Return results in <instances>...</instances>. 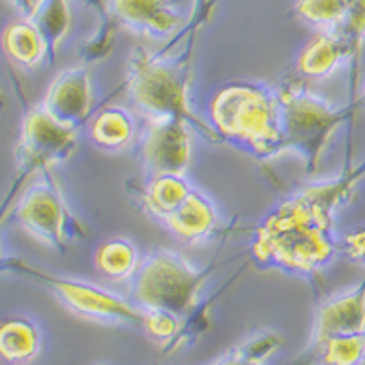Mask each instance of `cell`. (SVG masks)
<instances>
[{
    "label": "cell",
    "mask_w": 365,
    "mask_h": 365,
    "mask_svg": "<svg viewBox=\"0 0 365 365\" xmlns=\"http://www.w3.org/2000/svg\"><path fill=\"white\" fill-rule=\"evenodd\" d=\"M365 178V163L338 178L307 184L279 202L262 219L252 242V256L264 268L314 276L340 250L336 211L350 200Z\"/></svg>",
    "instance_id": "obj_1"
},
{
    "label": "cell",
    "mask_w": 365,
    "mask_h": 365,
    "mask_svg": "<svg viewBox=\"0 0 365 365\" xmlns=\"http://www.w3.org/2000/svg\"><path fill=\"white\" fill-rule=\"evenodd\" d=\"M213 10L215 0H194L186 24L168 38L166 47L157 51L137 47L127 61L125 88L145 120H184L209 143H225L215 127L200 120L190 106L195 45Z\"/></svg>",
    "instance_id": "obj_2"
},
{
    "label": "cell",
    "mask_w": 365,
    "mask_h": 365,
    "mask_svg": "<svg viewBox=\"0 0 365 365\" xmlns=\"http://www.w3.org/2000/svg\"><path fill=\"white\" fill-rule=\"evenodd\" d=\"M211 125L223 141L239 143L258 158L282 157L277 88L264 82L235 81L211 100Z\"/></svg>",
    "instance_id": "obj_3"
},
{
    "label": "cell",
    "mask_w": 365,
    "mask_h": 365,
    "mask_svg": "<svg viewBox=\"0 0 365 365\" xmlns=\"http://www.w3.org/2000/svg\"><path fill=\"white\" fill-rule=\"evenodd\" d=\"M277 100L282 155H297L305 163L307 174H314L330 139L351 120L359 100L346 108H336L297 81L282 84L277 88Z\"/></svg>",
    "instance_id": "obj_4"
},
{
    "label": "cell",
    "mask_w": 365,
    "mask_h": 365,
    "mask_svg": "<svg viewBox=\"0 0 365 365\" xmlns=\"http://www.w3.org/2000/svg\"><path fill=\"white\" fill-rule=\"evenodd\" d=\"M213 269H197L172 250H155L143 258L131 277V301L141 311H164L184 321L194 313Z\"/></svg>",
    "instance_id": "obj_5"
},
{
    "label": "cell",
    "mask_w": 365,
    "mask_h": 365,
    "mask_svg": "<svg viewBox=\"0 0 365 365\" xmlns=\"http://www.w3.org/2000/svg\"><path fill=\"white\" fill-rule=\"evenodd\" d=\"M0 272L28 277L45 285L71 313L78 314L82 319L112 327L143 328L145 324V311L135 305L131 299L120 297L118 293H112L100 285L55 276L36 268L24 258H0Z\"/></svg>",
    "instance_id": "obj_6"
},
{
    "label": "cell",
    "mask_w": 365,
    "mask_h": 365,
    "mask_svg": "<svg viewBox=\"0 0 365 365\" xmlns=\"http://www.w3.org/2000/svg\"><path fill=\"white\" fill-rule=\"evenodd\" d=\"M10 215L31 237L59 252H65L75 240L88 235V229L68 207L51 170L39 172V180L20 194Z\"/></svg>",
    "instance_id": "obj_7"
},
{
    "label": "cell",
    "mask_w": 365,
    "mask_h": 365,
    "mask_svg": "<svg viewBox=\"0 0 365 365\" xmlns=\"http://www.w3.org/2000/svg\"><path fill=\"white\" fill-rule=\"evenodd\" d=\"M76 127L53 120L41 106L30 108L24 115L20 143L16 147L18 170H28L36 176L65 163L76 149Z\"/></svg>",
    "instance_id": "obj_8"
},
{
    "label": "cell",
    "mask_w": 365,
    "mask_h": 365,
    "mask_svg": "<svg viewBox=\"0 0 365 365\" xmlns=\"http://www.w3.org/2000/svg\"><path fill=\"white\" fill-rule=\"evenodd\" d=\"M190 123L176 118H153L145 123L141 160L149 176L186 174L192 164Z\"/></svg>",
    "instance_id": "obj_9"
},
{
    "label": "cell",
    "mask_w": 365,
    "mask_h": 365,
    "mask_svg": "<svg viewBox=\"0 0 365 365\" xmlns=\"http://www.w3.org/2000/svg\"><path fill=\"white\" fill-rule=\"evenodd\" d=\"M108 12L118 26L145 38L168 39L182 26L176 0H108Z\"/></svg>",
    "instance_id": "obj_10"
},
{
    "label": "cell",
    "mask_w": 365,
    "mask_h": 365,
    "mask_svg": "<svg viewBox=\"0 0 365 365\" xmlns=\"http://www.w3.org/2000/svg\"><path fill=\"white\" fill-rule=\"evenodd\" d=\"M92 104V82L86 67H73L63 71L43 98L45 112L63 125L78 127L88 118Z\"/></svg>",
    "instance_id": "obj_11"
},
{
    "label": "cell",
    "mask_w": 365,
    "mask_h": 365,
    "mask_svg": "<svg viewBox=\"0 0 365 365\" xmlns=\"http://www.w3.org/2000/svg\"><path fill=\"white\" fill-rule=\"evenodd\" d=\"M365 332V277L354 289L327 299L314 319L313 346L321 348L332 336Z\"/></svg>",
    "instance_id": "obj_12"
},
{
    "label": "cell",
    "mask_w": 365,
    "mask_h": 365,
    "mask_svg": "<svg viewBox=\"0 0 365 365\" xmlns=\"http://www.w3.org/2000/svg\"><path fill=\"white\" fill-rule=\"evenodd\" d=\"M219 223L217 207L200 190H192L186 202L172 213L164 225L184 245H202L213 237Z\"/></svg>",
    "instance_id": "obj_13"
},
{
    "label": "cell",
    "mask_w": 365,
    "mask_h": 365,
    "mask_svg": "<svg viewBox=\"0 0 365 365\" xmlns=\"http://www.w3.org/2000/svg\"><path fill=\"white\" fill-rule=\"evenodd\" d=\"M346 61H350V51L340 34L336 30H321L299 53L295 71L311 81H322L334 75Z\"/></svg>",
    "instance_id": "obj_14"
},
{
    "label": "cell",
    "mask_w": 365,
    "mask_h": 365,
    "mask_svg": "<svg viewBox=\"0 0 365 365\" xmlns=\"http://www.w3.org/2000/svg\"><path fill=\"white\" fill-rule=\"evenodd\" d=\"M88 135L98 149L121 153L129 149L137 139V121L133 113L123 106H110L90 121Z\"/></svg>",
    "instance_id": "obj_15"
},
{
    "label": "cell",
    "mask_w": 365,
    "mask_h": 365,
    "mask_svg": "<svg viewBox=\"0 0 365 365\" xmlns=\"http://www.w3.org/2000/svg\"><path fill=\"white\" fill-rule=\"evenodd\" d=\"M194 186L187 182L186 174H158L149 176L143 187L141 202L147 213L166 221L176 209L186 202Z\"/></svg>",
    "instance_id": "obj_16"
},
{
    "label": "cell",
    "mask_w": 365,
    "mask_h": 365,
    "mask_svg": "<svg viewBox=\"0 0 365 365\" xmlns=\"http://www.w3.org/2000/svg\"><path fill=\"white\" fill-rule=\"evenodd\" d=\"M0 45L8 59L22 68H36L47 59V45L38 28L28 18L6 26L0 36Z\"/></svg>",
    "instance_id": "obj_17"
},
{
    "label": "cell",
    "mask_w": 365,
    "mask_h": 365,
    "mask_svg": "<svg viewBox=\"0 0 365 365\" xmlns=\"http://www.w3.org/2000/svg\"><path fill=\"white\" fill-rule=\"evenodd\" d=\"M41 350V334L28 319L14 317L0 322V359L10 365L30 364Z\"/></svg>",
    "instance_id": "obj_18"
},
{
    "label": "cell",
    "mask_w": 365,
    "mask_h": 365,
    "mask_svg": "<svg viewBox=\"0 0 365 365\" xmlns=\"http://www.w3.org/2000/svg\"><path fill=\"white\" fill-rule=\"evenodd\" d=\"M41 34L47 45V61L55 63L57 49L71 30V10L67 0H38L28 18Z\"/></svg>",
    "instance_id": "obj_19"
},
{
    "label": "cell",
    "mask_w": 365,
    "mask_h": 365,
    "mask_svg": "<svg viewBox=\"0 0 365 365\" xmlns=\"http://www.w3.org/2000/svg\"><path fill=\"white\" fill-rule=\"evenodd\" d=\"M94 262L100 274L115 282H123V279L133 277L141 264V256L131 240L125 237H115V239L106 240L104 245L98 248Z\"/></svg>",
    "instance_id": "obj_20"
},
{
    "label": "cell",
    "mask_w": 365,
    "mask_h": 365,
    "mask_svg": "<svg viewBox=\"0 0 365 365\" xmlns=\"http://www.w3.org/2000/svg\"><path fill=\"white\" fill-rule=\"evenodd\" d=\"M282 342L276 332H258L211 365H266L269 356L282 348Z\"/></svg>",
    "instance_id": "obj_21"
},
{
    "label": "cell",
    "mask_w": 365,
    "mask_h": 365,
    "mask_svg": "<svg viewBox=\"0 0 365 365\" xmlns=\"http://www.w3.org/2000/svg\"><path fill=\"white\" fill-rule=\"evenodd\" d=\"M322 365H361L365 361V332L328 338L321 344Z\"/></svg>",
    "instance_id": "obj_22"
},
{
    "label": "cell",
    "mask_w": 365,
    "mask_h": 365,
    "mask_svg": "<svg viewBox=\"0 0 365 365\" xmlns=\"http://www.w3.org/2000/svg\"><path fill=\"white\" fill-rule=\"evenodd\" d=\"M295 14L319 30H336L344 20L346 0H297Z\"/></svg>",
    "instance_id": "obj_23"
},
{
    "label": "cell",
    "mask_w": 365,
    "mask_h": 365,
    "mask_svg": "<svg viewBox=\"0 0 365 365\" xmlns=\"http://www.w3.org/2000/svg\"><path fill=\"white\" fill-rule=\"evenodd\" d=\"M348 45L350 61L358 68L359 55L365 43V0H346V12H344L342 24L336 28Z\"/></svg>",
    "instance_id": "obj_24"
},
{
    "label": "cell",
    "mask_w": 365,
    "mask_h": 365,
    "mask_svg": "<svg viewBox=\"0 0 365 365\" xmlns=\"http://www.w3.org/2000/svg\"><path fill=\"white\" fill-rule=\"evenodd\" d=\"M182 319L164 311H145L143 330L160 344L172 342L182 332Z\"/></svg>",
    "instance_id": "obj_25"
},
{
    "label": "cell",
    "mask_w": 365,
    "mask_h": 365,
    "mask_svg": "<svg viewBox=\"0 0 365 365\" xmlns=\"http://www.w3.org/2000/svg\"><path fill=\"white\" fill-rule=\"evenodd\" d=\"M34 174L28 170H18L16 172L14 180H12V184L8 187L6 195L2 197V202H0V227L2 223L6 221V217L12 213V207H14L16 200L20 197V192H22V187L26 186V182L31 178Z\"/></svg>",
    "instance_id": "obj_26"
},
{
    "label": "cell",
    "mask_w": 365,
    "mask_h": 365,
    "mask_svg": "<svg viewBox=\"0 0 365 365\" xmlns=\"http://www.w3.org/2000/svg\"><path fill=\"white\" fill-rule=\"evenodd\" d=\"M346 250V254L350 256L351 260L361 262L365 264V227L364 229H358L356 232L348 235L344 239V245H340Z\"/></svg>",
    "instance_id": "obj_27"
},
{
    "label": "cell",
    "mask_w": 365,
    "mask_h": 365,
    "mask_svg": "<svg viewBox=\"0 0 365 365\" xmlns=\"http://www.w3.org/2000/svg\"><path fill=\"white\" fill-rule=\"evenodd\" d=\"M8 2L18 10V14L22 16V18H30L34 8L38 4V0H8Z\"/></svg>",
    "instance_id": "obj_28"
},
{
    "label": "cell",
    "mask_w": 365,
    "mask_h": 365,
    "mask_svg": "<svg viewBox=\"0 0 365 365\" xmlns=\"http://www.w3.org/2000/svg\"><path fill=\"white\" fill-rule=\"evenodd\" d=\"M359 102H361V104H365V86H364V92H361V98H359Z\"/></svg>",
    "instance_id": "obj_29"
},
{
    "label": "cell",
    "mask_w": 365,
    "mask_h": 365,
    "mask_svg": "<svg viewBox=\"0 0 365 365\" xmlns=\"http://www.w3.org/2000/svg\"><path fill=\"white\" fill-rule=\"evenodd\" d=\"M0 106H2V94H0Z\"/></svg>",
    "instance_id": "obj_30"
}]
</instances>
